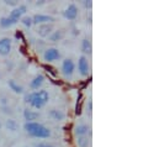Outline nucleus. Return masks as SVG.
I'll return each mask as SVG.
<instances>
[{
  "label": "nucleus",
  "instance_id": "f257e3e1",
  "mask_svg": "<svg viewBox=\"0 0 159 147\" xmlns=\"http://www.w3.org/2000/svg\"><path fill=\"white\" fill-rule=\"evenodd\" d=\"M49 100V93L44 89H40L36 92H32L25 97V102L31 105V108L40 110L42 109Z\"/></svg>",
  "mask_w": 159,
  "mask_h": 147
},
{
  "label": "nucleus",
  "instance_id": "f03ea898",
  "mask_svg": "<svg viewBox=\"0 0 159 147\" xmlns=\"http://www.w3.org/2000/svg\"><path fill=\"white\" fill-rule=\"evenodd\" d=\"M61 69H62V74L64 75V78L70 79V78L73 77L74 72H75V63H74V61L70 59V58L63 59Z\"/></svg>",
  "mask_w": 159,
  "mask_h": 147
},
{
  "label": "nucleus",
  "instance_id": "7ed1b4c3",
  "mask_svg": "<svg viewBox=\"0 0 159 147\" xmlns=\"http://www.w3.org/2000/svg\"><path fill=\"white\" fill-rule=\"evenodd\" d=\"M61 58V51L56 47H49L43 52V59L48 63L51 62H56Z\"/></svg>",
  "mask_w": 159,
  "mask_h": 147
},
{
  "label": "nucleus",
  "instance_id": "20e7f679",
  "mask_svg": "<svg viewBox=\"0 0 159 147\" xmlns=\"http://www.w3.org/2000/svg\"><path fill=\"white\" fill-rule=\"evenodd\" d=\"M78 72L81 77H88L90 74V63L86 56H80L78 59Z\"/></svg>",
  "mask_w": 159,
  "mask_h": 147
},
{
  "label": "nucleus",
  "instance_id": "39448f33",
  "mask_svg": "<svg viewBox=\"0 0 159 147\" xmlns=\"http://www.w3.org/2000/svg\"><path fill=\"white\" fill-rule=\"evenodd\" d=\"M26 11H27L26 5H19V6H16V7H14V9L11 10L9 17H10L11 20H14V21L17 24V22L21 20V17L26 14Z\"/></svg>",
  "mask_w": 159,
  "mask_h": 147
},
{
  "label": "nucleus",
  "instance_id": "423d86ee",
  "mask_svg": "<svg viewBox=\"0 0 159 147\" xmlns=\"http://www.w3.org/2000/svg\"><path fill=\"white\" fill-rule=\"evenodd\" d=\"M78 14H79V11H78V6L75 5V4H69L66 9H64V11H63V16H64V19H67V20H70V21H73V20H75L77 17H78Z\"/></svg>",
  "mask_w": 159,
  "mask_h": 147
},
{
  "label": "nucleus",
  "instance_id": "0eeeda50",
  "mask_svg": "<svg viewBox=\"0 0 159 147\" xmlns=\"http://www.w3.org/2000/svg\"><path fill=\"white\" fill-rule=\"evenodd\" d=\"M54 21V17L51 15H44V14H35L32 16V24L34 25H43V24H52Z\"/></svg>",
  "mask_w": 159,
  "mask_h": 147
},
{
  "label": "nucleus",
  "instance_id": "6e6552de",
  "mask_svg": "<svg viewBox=\"0 0 159 147\" xmlns=\"http://www.w3.org/2000/svg\"><path fill=\"white\" fill-rule=\"evenodd\" d=\"M11 48H12V41L10 37L0 38V56H7L11 52Z\"/></svg>",
  "mask_w": 159,
  "mask_h": 147
},
{
  "label": "nucleus",
  "instance_id": "1a4fd4ad",
  "mask_svg": "<svg viewBox=\"0 0 159 147\" xmlns=\"http://www.w3.org/2000/svg\"><path fill=\"white\" fill-rule=\"evenodd\" d=\"M31 137H35V139H48L51 136V130L44 126V125H41L37 130H35L34 132L30 134Z\"/></svg>",
  "mask_w": 159,
  "mask_h": 147
},
{
  "label": "nucleus",
  "instance_id": "9d476101",
  "mask_svg": "<svg viewBox=\"0 0 159 147\" xmlns=\"http://www.w3.org/2000/svg\"><path fill=\"white\" fill-rule=\"evenodd\" d=\"M52 32H53L52 24H43V25H39L37 27V34L41 37H48Z\"/></svg>",
  "mask_w": 159,
  "mask_h": 147
},
{
  "label": "nucleus",
  "instance_id": "9b49d317",
  "mask_svg": "<svg viewBox=\"0 0 159 147\" xmlns=\"http://www.w3.org/2000/svg\"><path fill=\"white\" fill-rule=\"evenodd\" d=\"M40 117V112L39 111H35L32 109H25L24 110V119L26 120V122H32V121H36L39 120Z\"/></svg>",
  "mask_w": 159,
  "mask_h": 147
},
{
  "label": "nucleus",
  "instance_id": "f8f14e48",
  "mask_svg": "<svg viewBox=\"0 0 159 147\" xmlns=\"http://www.w3.org/2000/svg\"><path fill=\"white\" fill-rule=\"evenodd\" d=\"M43 83H44V75H42V74H37V75H36V77L30 82V88H31V89H34L35 92H36V90H40Z\"/></svg>",
  "mask_w": 159,
  "mask_h": 147
},
{
  "label": "nucleus",
  "instance_id": "ddd939ff",
  "mask_svg": "<svg viewBox=\"0 0 159 147\" xmlns=\"http://www.w3.org/2000/svg\"><path fill=\"white\" fill-rule=\"evenodd\" d=\"M74 132H75L77 137L88 136V135L90 134V127H89V125H86V124H79V125L75 127Z\"/></svg>",
  "mask_w": 159,
  "mask_h": 147
},
{
  "label": "nucleus",
  "instance_id": "4468645a",
  "mask_svg": "<svg viewBox=\"0 0 159 147\" xmlns=\"http://www.w3.org/2000/svg\"><path fill=\"white\" fill-rule=\"evenodd\" d=\"M48 115L54 121H62L66 117V114L62 110H59V109H51V110L48 111Z\"/></svg>",
  "mask_w": 159,
  "mask_h": 147
},
{
  "label": "nucleus",
  "instance_id": "2eb2a0df",
  "mask_svg": "<svg viewBox=\"0 0 159 147\" xmlns=\"http://www.w3.org/2000/svg\"><path fill=\"white\" fill-rule=\"evenodd\" d=\"M91 51H93V46H91V41L89 38H83L81 41V52L84 53L83 56L85 55H91Z\"/></svg>",
  "mask_w": 159,
  "mask_h": 147
},
{
  "label": "nucleus",
  "instance_id": "dca6fc26",
  "mask_svg": "<svg viewBox=\"0 0 159 147\" xmlns=\"http://www.w3.org/2000/svg\"><path fill=\"white\" fill-rule=\"evenodd\" d=\"M7 85H9V88H10L14 93H16V94H22V93H24L22 85H20V84H19L16 80H14V79H9Z\"/></svg>",
  "mask_w": 159,
  "mask_h": 147
},
{
  "label": "nucleus",
  "instance_id": "f3484780",
  "mask_svg": "<svg viewBox=\"0 0 159 147\" xmlns=\"http://www.w3.org/2000/svg\"><path fill=\"white\" fill-rule=\"evenodd\" d=\"M41 122H39V121H32V122H25V125H24V130L30 135L31 132H34L35 130H37L39 127H40Z\"/></svg>",
  "mask_w": 159,
  "mask_h": 147
},
{
  "label": "nucleus",
  "instance_id": "a211bd4d",
  "mask_svg": "<svg viewBox=\"0 0 159 147\" xmlns=\"http://www.w3.org/2000/svg\"><path fill=\"white\" fill-rule=\"evenodd\" d=\"M5 126H6V129H7L9 131H12V132L17 131L19 127H20L19 122H17L16 120H14V119H7L6 122H5Z\"/></svg>",
  "mask_w": 159,
  "mask_h": 147
},
{
  "label": "nucleus",
  "instance_id": "6ab92c4d",
  "mask_svg": "<svg viewBox=\"0 0 159 147\" xmlns=\"http://www.w3.org/2000/svg\"><path fill=\"white\" fill-rule=\"evenodd\" d=\"M16 22L14 21V20H11L9 16H2L1 19H0V26L2 27V29H10L11 26H14Z\"/></svg>",
  "mask_w": 159,
  "mask_h": 147
},
{
  "label": "nucleus",
  "instance_id": "aec40b11",
  "mask_svg": "<svg viewBox=\"0 0 159 147\" xmlns=\"http://www.w3.org/2000/svg\"><path fill=\"white\" fill-rule=\"evenodd\" d=\"M63 37H64L63 30H56V31H53V32L48 36V38H49L51 42H58V41H61Z\"/></svg>",
  "mask_w": 159,
  "mask_h": 147
},
{
  "label": "nucleus",
  "instance_id": "412c9836",
  "mask_svg": "<svg viewBox=\"0 0 159 147\" xmlns=\"http://www.w3.org/2000/svg\"><path fill=\"white\" fill-rule=\"evenodd\" d=\"M77 144H78V147H89V145H90V140H89L88 136L77 137Z\"/></svg>",
  "mask_w": 159,
  "mask_h": 147
},
{
  "label": "nucleus",
  "instance_id": "4be33fe9",
  "mask_svg": "<svg viewBox=\"0 0 159 147\" xmlns=\"http://www.w3.org/2000/svg\"><path fill=\"white\" fill-rule=\"evenodd\" d=\"M26 27H31L34 24H32V16H22L21 20H20Z\"/></svg>",
  "mask_w": 159,
  "mask_h": 147
},
{
  "label": "nucleus",
  "instance_id": "5701e85b",
  "mask_svg": "<svg viewBox=\"0 0 159 147\" xmlns=\"http://www.w3.org/2000/svg\"><path fill=\"white\" fill-rule=\"evenodd\" d=\"M81 5H83L85 9H91V7H93V1H91V0H83V1H81Z\"/></svg>",
  "mask_w": 159,
  "mask_h": 147
},
{
  "label": "nucleus",
  "instance_id": "b1692460",
  "mask_svg": "<svg viewBox=\"0 0 159 147\" xmlns=\"http://www.w3.org/2000/svg\"><path fill=\"white\" fill-rule=\"evenodd\" d=\"M6 5H10V6H14V7H16V6H19V2L16 1V0H5L4 1Z\"/></svg>",
  "mask_w": 159,
  "mask_h": 147
},
{
  "label": "nucleus",
  "instance_id": "393cba45",
  "mask_svg": "<svg viewBox=\"0 0 159 147\" xmlns=\"http://www.w3.org/2000/svg\"><path fill=\"white\" fill-rule=\"evenodd\" d=\"M35 147H56V146H54V145H52V144L41 142V144H37V145H35Z\"/></svg>",
  "mask_w": 159,
  "mask_h": 147
},
{
  "label": "nucleus",
  "instance_id": "a878e982",
  "mask_svg": "<svg viewBox=\"0 0 159 147\" xmlns=\"http://www.w3.org/2000/svg\"><path fill=\"white\" fill-rule=\"evenodd\" d=\"M36 4H37V5H43V4H44V1L42 0V1H40V2H36Z\"/></svg>",
  "mask_w": 159,
  "mask_h": 147
},
{
  "label": "nucleus",
  "instance_id": "bb28decb",
  "mask_svg": "<svg viewBox=\"0 0 159 147\" xmlns=\"http://www.w3.org/2000/svg\"><path fill=\"white\" fill-rule=\"evenodd\" d=\"M1 126H2V125H1V122H0V130H1Z\"/></svg>",
  "mask_w": 159,
  "mask_h": 147
}]
</instances>
